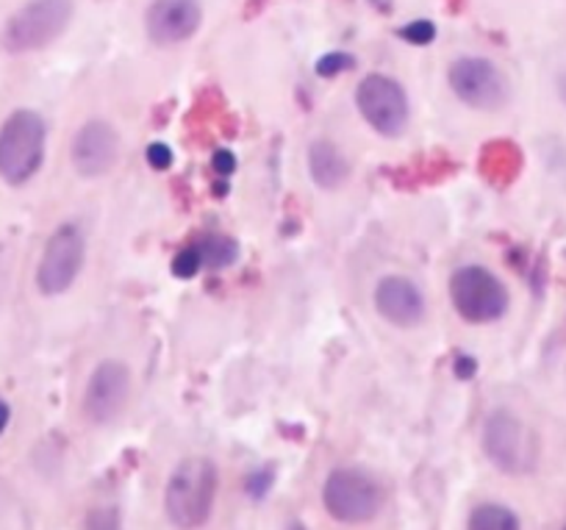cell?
<instances>
[{"label": "cell", "mask_w": 566, "mask_h": 530, "mask_svg": "<svg viewBox=\"0 0 566 530\" xmlns=\"http://www.w3.org/2000/svg\"><path fill=\"white\" fill-rule=\"evenodd\" d=\"M220 491V469L211 458L189 456L178 461L165 486L167 519L178 530H198L214 513Z\"/></svg>", "instance_id": "cell-1"}, {"label": "cell", "mask_w": 566, "mask_h": 530, "mask_svg": "<svg viewBox=\"0 0 566 530\" xmlns=\"http://www.w3.org/2000/svg\"><path fill=\"white\" fill-rule=\"evenodd\" d=\"M45 119L34 108H18L0 125V178L9 187H23L45 162Z\"/></svg>", "instance_id": "cell-2"}, {"label": "cell", "mask_w": 566, "mask_h": 530, "mask_svg": "<svg viewBox=\"0 0 566 530\" xmlns=\"http://www.w3.org/2000/svg\"><path fill=\"white\" fill-rule=\"evenodd\" d=\"M386 506V489L361 467H336L323 484V508L342 524L373 522Z\"/></svg>", "instance_id": "cell-3"}, {"label": "cell", "mask_w": 566, "mask_h": 530, "mask_svg": "<svg viewBox=\"0 0 566 530\" xmlns=\"http://www.w3.org/2000/svg\"><path fill=\"white\" fill-rule=\"evenodd\" d=\"M481 445L492 467L505 475H527L538 464L536 434L511 408H494L486 414Z\"/></svg>", "instance_id": "cell-4"}, {"label": "cell", "mask_w": 566, "mask_h": 530, "mask_svg": "<svg viewBox=\"0 0 566 530\" xmlns=\"http://www.w3.org/2000/svg\"><path fill=\"white\" fill-rule=\"evenodd\" d=\"M73 12V0H29L7 20L0 45L9 53L42 51L67 31Z\"/></svg>", "instance_id": "cell-5"}, {"label": "cell", "mask_w": 566, "mask_h": 530, "mask_svg": "<svg viewBox=\"0 0 566 530\" xmlns=\"http://www.w3.org/2000/svg\"><path fill=\"white\" fill-rule=\"evenodd\" d=\"M450 300L455 314L472 325H492L511 309L505 283L483 264H464L450 276Z\"/></svg>", "instance_id": "cell-6"}, {"label": "cell", "mask_w": 566, "mask_h": 530, "mask_svg": "<svg viewBox=\"0 0 566 530\" xmlns=\"http://www.w3.org/2000/svg\"><path fill=\"white\" fill-rule=\"evenodd\" d=\"M448 84L453 95L475 112H500L511 101L509 79L492 59H455L448 70Z\"/></svg>", "instance_id": "cell-7"}, {"label": "cell", "mask_w": 566, "mask_h": 530, "mask_svg": "<svg viewBox=\"0 0 566 530\" xmlns=\"http://www.w3.org/2000/svg\"><path fill=\"white\" fill-rule=\"evenodd\" d=\"M86 261V237L78 222H62L48 239L42 259L36 264V289L45 298L64 294L75 281Z\"/></svg>", "instance_id": "cell-8"}, {"label": "cell", "mask_w": 566, "mask_h": 530, "mask_svg": "<svg viewBox=\"0 0 566 530\" xmlns=\"http://www.w3.org/2000/svg\"><path fill=\"white\" fill-rule=\"evenodd\" d=\"M130 386L134 381H130L128 364H123L119 358H106L97 364L86 381L84 397H81V412H84L86 423L95 428L117 423L128 408Z\"/></svg>", "instance_id": "cell-9"}, {"label": "cell", "mask_w": 566, "mask_h": 530, "mask_svg": "<svg viewBox=\"0 0 566 530\" xmlns=\"http://www.w3.org/2000/svg\"><path fill=\"white\" fill-rule=\"evenodd\" d=\"M356 106L361 117L373 131H378L386 139L402 136L411 119V103H408L406 90L389 75L373 73L358 84Z\"/></svg>", "instance_id": "cell-10"}, {"label": "cell", "mask_w": 566, "mask_h": 530, "mask_svg": "<svg viewBox=\"0 0 566 530\" xmlns=\"http://www.w3.org/2000/svg\"><path fill=\"white\" fill-rule=\"evenodd\" d=\"M70 158L81 178L95 181L112 173L119 158V134L106 119H86L73 136L70 145Z\"/></svg>", "instance_id": "cell-11"}, {"label": "cell", "mask_w": 566, "mask_h": 530, "mask_svg": "<svg viewBox=\"0 0 566 530\" xmlns=\"http://www.w3.org/2000/svg\"><path fill=\"white\" fill-rule=\"evenodd\" d=\"M203 20L200 0H150L145 12V34L154 45L172 48L192 40Z\"/></svg>", "instance_id": "cell-12"}, {"label": "cell", "mask_w": 566, "mask_h": 530, "mask_svg": "<svg viewBox=\"0 0 566 530\" xmlns=\"http://www.w3.org/2000/svg\"><path fill=\"white\" fill-rule=\"evenodd\" d=\"M375 311L384 316L389 325L395 328H417L422 325L424 314H428V303L424 294L411 278L406 276H384L375 283L373 292Z\"/></svg>", "instance_id": "cell-13"}, {"label": "cell", "mask_w": 566, "mask_h": 530, "mask_svg": "<svg viewBox=\"0 0 566 530\" xmlns=\"http://www.w3.org/2000/svg\"><path fill=\"white\" fill-rule=\"evenodd\" d=\"M306 164H308L312 181L317 184L319 189H325V193H336V189H342L347 181H350V175H353L350 158H347L345 150L331 139H314L312 145H308Z\"/></svg>", "instance_id": "cell-14"}, {"label": "cell", "mask_w": 566, "mask_h": 530, "mask_svg": "<svg viewBox=\"0 0 566 530\" xmlns=\"http://www.w3.org/2000/svg\"><path fill=\"white\" fill-rule=\"evenodd\" d=\"M522 169V150L509 139L489 142L481 150V173L486 181L505 187L520 175Z\"/></svg>", "instance_id": "cell-15"}, {"label": "cell", "mask_w": 566, "mask_h": 530, "mask_svg": "<svg viewBox=\"0 0 566 530\" xmlns=\"http://www.w3.org/2000/svg\"><path fill=\"white\" fill-rule=\"evenodd\" d=\"M467 530H522V522L503 502H481L470 511Z\"/></svg>", "instance_id": "cell-16"}, {"label": "cell", "mask_w": 566, "mask_h": 530, "mask_svg": "<svg viewBox=\"0 0 566 530\" xmlns=\"http://www.w3.org/2000/svg\"><path fill=\"white\" fill-rule=\"evenodd\" d=\"M195 245L203 256V267H211V270H226V267L239 261L237 239L226 237V233H209V237H200Z\"/></svg>", "instance_id": "cell-17"}, {"label": "cell", "mask_w": 566, "mask_h": 530, "mask_svg": "<svg viewBox=\"0 0 566 530\" xmlns=\"http://www.w3.org/2000/svg\"><path fill=\"white\" fill-rule=\"evenodd\" d=\"M170 270H172V276L181 278V281H189V278L198 276V272L203 270V256H200L198 245H189V248L178 250V256L172 259Z\"/></svg>", "instance_id": "cell-18"}, {"label": "cell", "mask_w": 566, "mask_h": 530, "mask_svg": "<svg viewBox=\"0 0 566 530\" xmlns=\"http://www.w3.org/2000/svg\"><path fill=\"white\" fill-rule=\"evenodd\" d=\"M275 467H261V469H253V472L244 478V495L250 497V500H264L266 495H270V489L275 486Z\"/></svg>", "instance_id": "cell-19"}, {"label": "cell", "mask_w": 566, "mask_h": 530, "mask_svg": "<svg viewBox=\"0 0 566 530\" xmlns=\"http://www.w3.org/2000/svg\"><path fill=\"white\" fill-rule=\"evenodd\" d=\"M86 530H123L117 506H97L86 513Z\"/></svg>", "instance_id": "cell-20"}, {"label": "cell", "mask_w": 566, "mask_h": 530, "mask_svg": "<svg viewBox=\"0 0 566 530\" xmlns=\"http://www.w3.org/2000/svg\"><path fill=\"white\" fill-rule=\"evenodd\" d=\"M400 40L411 42V45H431L437 40V25L431 20H413V23L402 25Z\"/></svg>", "instance_id": "cell-21"}, {"label": "cell", "mask_w": 566, "mask_h": 530, "mask_svg": "<svg viewBox=\"0 0 566 530\" xmlns=\"http://www.w3.org/2000/svg\"><path fill=\"white\" fill-rule=\"evenodd\" d=\"M353 64H356V59H353L350 53L334 51V53H328V56L319 59L317 75H323V79H334V75H342V73H347V70H353Z\"/></svg>", "instance_id": "cell-22"}, {"label": "cell", "mask_w": 566, "mask_h": 530, "mask_svg": "<svg viewBox=\"0 0 566 530\" xmlns=\"http://www.w3.org/2000/svg\"><path fill=\"white\" fill-rule=\"evenodd\" d=\"M145 158H148V164L154 169H170L172 162H176V153H172L170 145H165V142H154V145H148V150H145Z\"/></svg>", "instance_id": "cell-23"}, {"label": "cell", "mask_w": 566, "mask_h": 530, "mask_svg": "<svg viewBox=\"0 0 566 530\" xmlns=\"http://www.w3.org/2000/svg\"><path fill=\"white\" fill-rule=\"evenodd\" d=\"M211 167L220 178H231L237 173V156L231 150H217L214 158H211Z\"/></svg>", "instance_id": "cell-24"}, {"label": "cell", "mask_w": 566, "mask_h": 530, "mask_svg": "<svg viewBox=\"0 0 566 530\" xmlns=\"http://www.w3.org/2000/svg\"><path fill=\"white\" fill-rule=\"evenodd\" d=\"M453 373H455V378L472 381L478 373V362L472 356H467V353H459V356H455V364H453Z\"/></svg>", "instance_id": "cell-25"}, {"label": "cell", "mask_w": 566, "mask_h": 530, "mask_svg": "<svg viewBox=\"0 0 566 530\" xmlns=\"http://www.w3.org/2000/svg\"><path fill=\"white\" fill-rule=\"evenodd\" d=\"M9 419H12V408H9L7 401H0V436L9 428Z\"/></svg>", "instance_id": "cell-26"}, {"label": "cell", "mask_w": 566, "mask_h": 530, "mask_svg": "<svg viewBox=\"0 0 566 530\" xmlns=\"http://www.w3.org/2000/svg\"><path fill=\"white\" fill-rule=\"evenodd\" d=\"M558 95H560V101L566 103V73L558 75Z\"/></svg>", "instance_id": "cell-27"}, {"label": "cell", "mask_w": 566, "mask_h": 530, "mask_svg": "<svg viewBox=\"0 0 566 530\" xmlns=\"http://www.w3.org/2000/svg\"><path fill=\"white\" fill-rule=\"evenodd\" d=\"M564 530H566V528H564Z\"/></svg>", "instance_id": "cell-28"}]
</instances>
